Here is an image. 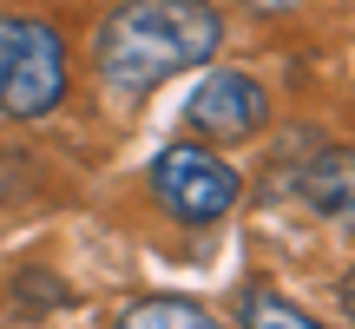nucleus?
Masks as SVG:
<instances>
[{"label":"nucleus","instance_id":"4","mask_svg":"<svg viewBox=\"0 0 355 329\" xmlns=\"http://www.w3.org/2000/svg\"><path fill=\"white\" fill-rule=\"evenodd\" d=\"M184 119H191L198 139L237 145V139H250V132L270 119V99H263V86H257L250 73H211V79H198Z\"/></svg>","mask_w":355,"mask_h":329},{"label":"nucleus","instance_id":"1","mask_svg":"<svg viewBox=\"0 0 355 329\" xmlns=\"http://www.w3.org/2000/svg\"><path fill=\"white\" fill-rule=\"evenodd\" d=\"M224 47V20L204 0H125L99 26V79L119 92H152Z\"/></svg>","mask_w":355,"mask_h":329},{"label":"nucleus","instance_id":"5","mask_svg":"<svg viewBox=\"0 0 355 329\" xmlns=\"http://www.w3.org/2000/svg\"><path fill=\"white\" fill-rule=\"evenodd\" d=\"M303 191H309V204H316L322 217L355 224V152H329L316 171L303 178Z\"/></svg>","mask_w":355,"mask_h":329},{"label":"nucleus","instance_id":"8","mask_svg":"<svg viewBox=\"0 0 355 329\" xmlns=\"http://www.w3.org/2000/svg\"><path fill=\"white\" fill-rule=\"evenodd\" d=\"M343 310H349V317H355V270H349V277H343Z\"/></svg>","mask_w":355,"mask_h":329},{"label":"nucleus","instance_id":"3","mask_svg":"<svg viewBox=\"0 0 355 329\" xmlns=\"http://www.w3.org/2000/svg\"><path fill=\"white\" fill-rule=\"evenodd\" d=\"M237 191H243V178L230 171L211 145H165V152L152 158V198H158V211L178 217V224H191V230L230 217Z\"/></svg>","mask_w":355,"mask_h":329},{"label":"nucleus","instance_id":"7","mask_svg":"<svg viewBox=\"0 0 355 329\" xmlns=\"http://www.w3.org/2000/svg\"><path fill=\"white\" fill-rule=\"evenodd\" d=\"M237 317H243V329H322L316 317H303L296 303H283V296L270 290V283H257V290H243Z\"/></svg>","mask_w":355,"mask_h":329},{"label":"nucleus","instance_id":"2","mask_svg":"<svg viewBox=\"0 0 355 329\" xmlns=\"http://www.w3.org/2000/svg\"><path fill=\"white\" fill-rule=\"evenodd\" d=\"M66 99V40L40 13H0V112L46 119Z\"/></svg>","mask_w":355,"mask_h":329},{"label":"nucleus","instance_id":"6","mask_svg":"<svg viewBox=\"0 0 355 329\" xmlns=\"http://www.w3.org/2000/svg\"><path fill=\"white\" fill-rule=\"evenodd\" d=\"M119 329H217V317L204 303H184V296H139L119 317Z\"/></svg>","mask_w":355,"mask_h":329}]
</instances>
